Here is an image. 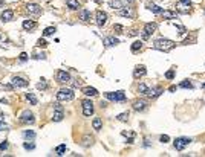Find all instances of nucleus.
Here are the masks:
<instances>
[{"label": "nucleus", "instance_id": "79ce46f5", "mask_svg": "<svg viewBox=\"0 0 205 157\" xmlns=\"http://www.w3.org/2000/svg\"><path fill=\"white\" fill-rule=\"evenodd\" d=\"M159 140H161V142H164V143H165V142H168V140H170V137H168L167 134H162L161 137H159Z\"/></svg>", "mask_w": 205, "mask_h": 157}, {"label": "nucleus", "instance_id": "423d86ee", "mask_svg": "<svg viewBox=\"0 0 205 157\" xmlns=\"http://www.w3.org/2000/svg\"><path fill=\"white\" fill-rule=\"evenodd\" d=\"M190 142H191V139H190V137H177V139L175 140L173 145H175V148L177 149V151H182V149L185 148Z\"/></svg>", "mask_w": 205, "mask_h": 157}, {"label": "nucleus", "instance_id": "e433bc0d", "mask_svg": "<svg viewBox=\"0 0 205 157\" xmlns=\"http://www.w3.org/2000/svg\"><path fill=\"white\" fill-rule=\"evenodd\" d=\"M37 88H40V90H46V88H47V84L45 83V79H42V83L37 84Z\"/></svg>", "mask_w": 205, "mask_h": 157}, {"label": "nucleus", "instance_id": "c03bdc74", "mask_svg": "<svg viewBox=\"0 0 205 157\" xmlns=\"http://www.w3.org/2000/svg\"><path fill=\"white\" fill-rule=\"evenodd\" d=\"M20 61H26V60H28V53H25V52H22V53H20Z\"/></svg>", "mask_w": 205, "mask_h": 157}, {"label": "nucleus", "instance_id": "cd10ccee", "mask_svg": "<svg viewBox=\"0 0 205 157\" xmlns=\"http://www.w3.org/2000/svg\"><path fill=\"white\" fill-rule=\"evenodd\" d=\"M162 15H164V18L172 20V18H176V12L175 11H162Z\"/></svg>", "mask_w": 205, "mask_h": 157}, {"label": "nucleus", "instance_id": "de8ad7c7", "mask_svg": "<svg viewBox=\"0 0 205 157\" xmlns=\"http://www.w3.org/2000/svg\"><path fill=\"white\" fill-rule=\"evenodd\" d=\"M0 6H5V0H0Z\"/></svg>", "mask_w": 205, "mask_h": 157}, {"label": "nucleus", "instance_id": "4468645a", "mask_svg": "<svg viewBox=\"0 0 205 157\" xmlns=\"http://www.w3.org/2000/svg\"><path fill=\"white\" fill-rule=\"evenodd\" d=\"M161 93H162V88L161 87H155V88H147V92L144 95L147 98H158Z\"/></svg>", "mask_w": 205, "mask_h": 157}, {"label": "nucleus", "instance_id": "2f4dec72", "mask_svg": "<svg viewBox=\"0 0 205 157\" xmlns=\"http://www.w3.org/2000/svg\"><path fill=\"white\" fill-rule=\"evenodd\" d=\"M54 32H55V28H54V26H49V28H46V29L43 31V35H45V37H49V35H52Z\"/></svg>", "mask_w": 205, "mask_h": 157}, {"label": "nucleus", "instance_id": "f704fd0d", "mask_svg": "<svg viewBox=\"0 0 205 157\" xmlns=\"http://www.w3.org/2000/svg\"><path fill=\"white\" fill-rule=\"evenodd\" d=\"M181 87L182 88H193V84L190 81H184V83H181Z\"/></svg>", "mask_w": 205, "mask_h": 157}, {"label": "nucleus", "instance_id": "dca6fc26", "mask_svg": "<svg viewBox=\"0 0 205 157\" xmlns=\"http://www.w3.org/2000/svg\"><path fill=\"white\" fill-rule=\"evenodd\" d=\"M117 14L121 15V17H133V12L130 8H126V6H122V8H119L117 11Z\"/></svg>", "mask_w": 205, "mask_h": 157}, {"label": "nucleus", "instance_id": "f03ea898", "mask_svg": "<svg viewBox=\"0 0 205 157\" xmlns=\"http://www.w3.org/2000/svg\"><path fill=\"white\" fill-rule=\"evenodd\" d=\"M74 90H71V88H61V90H58L57 93V99L61 102V101H72L74 99Z\"/></svg>", "mask_w": 205, "mask_h": 157}, {"label": "nucleus", "instance_id": "f3484780", "mask_svg": "<svg viewBox=\"0 0 205 157\" xmlns=\"http://www.w3.org/2000/svg\"><path fill=\"white\" fill-rule=\"evenodd\" d=\"M147 108V104L144 101H135L133 102V110L135 111H144Z\"/></svg>", "mask_w": 205, "mask_h": 157}, {"label": "nucleus", "instance_id": "37998d69", "mask_svg": "<svg viewBox=\"0 0 205 157\" xmlns=\"http://www.w3.org/2000/svg\"><path fill=\"white\" fill-rule=\"evenodd\" d=\"M113 29L117 31L118 34H122V26H121V25H115V26H113Z\"/></svg>", "mask_w": 205, "mask_h": 157}, {"label": "nucleus", "instance_id": "8fccbe9b", "mask_svg": "<svg viewBox=\"0 0 205 157\" xmlns=\"http://www.w3.org/2000/svg\"><path fill=\"white\" fill-rule=\"evenodd\" d=\"M127 2H133V0H127Z\"/></svg>", "mask_w": 205, "mask_h": 157}, {"label": "nucleus", "instance_id": "6ab92c4d", "mask_svg": "<svg viewBox=\"0 0 205 157\" xmlns=\"http://www.w3.org/2000/svg\"><path fill=\"white\" fill-rule=\"evenodd\" d=\"M12 17H14V12H12L11 9H5L2 12V20H3V22H11Z\"/></svg>", "mask_w": 205, "mask_h": 157}, {"label": "nucleus", "instance_id": "7ed1b4c3", "mask_svg": "<svg viewBox=\"0 0 205 157\" xmlns=\"http://www.w3.org/2000/svg\"><path fill=\"white\" fill-rule=\"evenodd\" d=\"M106 98L109 99V101H115V102H122L126 99V93L122 92V90H119V92H109V93H106Z\"/></svg>", "mask_w": 205, "mask_h": 157}, {"label": "nucleus", "instance_id": "4c0bfd02", "mask_svg": "<svg viewBox=\"0 0 205 157\" xmlns=\"http://www.w3.org/2000/svg\"><path fill=\"white\" fill-rule=\"evenodd\" d=\"M3 130H8V125L3 122V116H0V131H3Z\"/></svg>", "mask_w": 205, "mask_h": 157}, {"label": "nucleus", "instance_id": "09e8293b", "mask_svg": "<svg viewBox=\"0 0 205 157\" xmlns=\"http://www.w3.org/2000/svg\"><path fill=\"white\" fill-rule=\"evenodd\" d=\"M202 88H204V90H205V83H204V84H202Z\"/></svg>", "mask_w": 205, "mask_h": 157}, {"label": "nucleus", "instance_id": "20e7f679", "mask_svg": "<svg viewBox=\"0 0 205 157\" xmlns=\"http://www.w3.org/2000/svg\"><path fill=\"white\" fill-rule=\"evenodd\" d=\"M156 28H158V25H156V23H146L144 31H142V40H148L150 35L156 31Z\"/></svg>", "mask_w": 205, "mask_h": 157}, {"label": "nucleus", "instance_id": "49530a36", "mask_svg": "<svg viewBox=\"0 0 205 157\" xmlns=\"http://www.w3.org/2000/svg\"><path fill=\"white\" fill-rule=\"evenodd\" d=\"M3 88H6V90H12V88H14V86H12V84H5Z\"/></svg>", "mask_w": 205, "mask_h": 157}, {"label": "nucleus", "instance_id": "1a4fd4ad", "mask_svg": "<svg viewBox=\"0 0 205 157\" xmlns=\"http://www.w3.org/2000/svg\"><path fill=\"white\" fill-rule=\"evenodd\" d=\"M26 12L29 15H40L42 14V8L37 5V3H28L26 5Z\"/></svg>", "mask_w": 205, "mask_h": 157}, {"label": "nucleus", "instance_id": "f8f14e48", "mask_svg": "<svg viewBox=\"0 0 205 157\" xmlns=\"http://www.w3.org/2000/svg\"><path fill=\"white\" fill-rule=\"evenodd\" d=\"M95 20H97L98 26H104L106 22H107V14L104 11H97V14H95Z\"/></svg>", "mask_w": 205, "mask_h": 157}, {"label": "nucleus", "instance_id": "b1692460", "mask_svg": "<svg viewBox=\"0 0 205 157\" xmlns=\"http://www.w3.org/2000/svg\"><path fill=\"white\" fill-rule=\"evenodd\" d=\"M92 127H93V130L100 131V130L102 128V121H101L100 118H95V119H93V122H92Z\"/></svg>", "mask_w": 205, "mask_h": 157}, {"label": "nucleus", "instance_id": "aec40b11", "mask_svg": "<svg viewBox=\"0 0 205 157\" xmlns=\"http://www.w3.org/2000/svg\"><path fill=\"white\" fill-rule=\"evenodd\" d=\"M83 93L86 95V96H97L98 90H97V88H93V87H84L83 88Z\"/></svg>", "mask_w": 205, "mask_h": 157}, {"label": "nucleus", "instance_id": "58836bf2", "mask_svg": "<svg viewBox=\"0 0 205 157\" xmlns=\"http://www.w3.org/2000/svg\"><path fill=\"white\" fill-rule=\"evenodd\" d=\"M23 148L29 151V149H34V148H35V145H34V143H28V142H25V143H23Z\"/></svg>", "mask_w": 205, "mask_h": 157}, {"label": "nucleus", "instance_id": "c9c22d12", "mask_svg": "<svg viewBox=\"0 0 205 157\" xmlns=\"http://www.w3.org/2000/svg\"><path fill=\"white\" fill-rule=\"evenodd\" d=\"M37 47H46L47 46V43H46V40H43V38H40L38 41H37V44H35Z\"/></svg>", "mask_w": 205, "mask_h": 157}, {"label": "nucleus", "instance_id": "473e14b6", "mask_svg": "<svg viewBox=\"0 0 205 157\" xmlns=\"http://www.w3.org/2000/svg\"><path fill=\"white\" fill-rule=\"evenodd\" d=\"M117 119L121 121V122H126V121L129 119V113H121V114H118V116H117Z\"/></svg>", "mask_w": 205, "mask_h": 157}, {"label": "nucleus", "instance_id": "a18cd8bd", "mask_svg": "<svg viewBox=\"0 0 205 157\" xmlns=\"http://www.w3.org/2000/svg\"><path fill=\"white\" fill-rule=\"evenodd\" d=\"M8 146H9V143L6 142V140H3L2 143H0V149H6V148H8Z\"/></svg>", "mask_w": 205, "mask_h": 157}, {"label": "nucleus", "instance_id": "4be33fe9", "mask_svg": "<svg viewBox=\"0 0 205 157\" xmlns=\"http://www.w3.org/2000/svg\"><path fill=\"white\" fill-rule=\"evenodd\" d=\"M147 8L152 11V12H155V14H162V8H159L158 5H155V3H147Z\"/></svg>", "mask_w": 205, "mask_h": 157}, {"label": "nucleus", "instance_id": "9d476101", "mask_svg": "<svg viewBox=\"0 0 205 157\" xmlns=\"http://www.w3.org/2000/svg\"><path fill=\"white\" fill-rule=\"evenodd\" d=\"M83 114L87 116V118L93 114V102L92 101H89V99L83 101Z\"/></svg>", "mask_w": 205, "mask_h": 157}, {"label": "nucleus", "instance_id": "a878e982", "mask_svg": "<svg viewBox=\"0 0 205 157\" xmlns=\"http://www.w3.org/2000/svg\"><path fill=\"white\" fill-rule=\"evenodd\" d=\"M23 137L26 140H32V139H35V133L32 130H26V131H23Z\"/></svg>", "mask_w": 205, "mask_h": 157}, {"label": "nucleus", "instance_id": "39448f33", "mask_svg": "<svg viewBox=\"0 0 205 157\" xmlns=\"http://www.w3.org/2000/svg\"><path fill=\"white\" fill-rule=\"evenodd\" d=\"M190 6H191V0H179V2L176 3V8L181 14H187L190 11Z\"/></svg>", "mask_w": 205, "mask_h": 157}, {"label": "nucleus", "instance_id": "0eeeda50", "mask_svg": "<svg viewBox=\"0 0 205 157\" xmlns=\"http://www.w3.org/2000/svg\"><path fill=\"white\" fill-rule=\"evenodd\" d=\"M55 76H57V83H60V84H66V83L71 81V75L66 70H57Z\"/></svg>", "mask_w": 205, "mask_h": 157}, {"label": "nucleus", "instance_id": "412c9836", "mask_svg": "<svg viewBox=\"0 0 205 157\" xmlns=\"http://www.w3.org/2000/svg\"><path fill=\"white\" fill-rule=\"evenodd\" d=\"M80 20H83V22H89V20H90V11H89V9H81L80 11Z\"/></svg>", "mask_w": 205, "mask_h": 157}, {"label": "nucleus", "instance_id": "72a5a7b5", "mask_svg": "<svg viewBox=\"0 0 205 157\" xmlns=\"http://www.w3.org/2000/svg\"><path fill=\"white\" fill-rule=\"evenodd\" d=\"M138 92H139V93H142V95H144V93L147 92V86H146L144 83H141V84L138 86Z\"/></svg>", "mask_w": 205, "mask_h": 157}, {"label": "nucleus", "instance_id": "7c9ffc66", "mask_svg": "<svg viewBox=\"0 0 205 157\" xmlns=\"http://www.w3.org/2000/svg\"><path fill=\"white\" fill-rule=\"evenodd\" d=\"M64 151H66V143H61L60 146L55 148V154H57V156H63Z\"/></svg>", "mask_w": 205, "mask_h": 157}, {"label": "nucleus", "instance_id": "6e6552de", "mask_svg": "<svg viewBox=\"0 0 205 157\" xmlns=\"http://www.w3.org/2000/svg\"><path fill=\"white\" fill-rule=\"evenodd\" d=\"M20 122H22V124H34V122H35V118H34L32 111H29V110L23 111L22 116H20Z\"/></svg>", "mask_w": 205, "mask_h": 157}, {"label": "nucleus", "instance_id": "ddd939ff", "mask_svg": "<svg viewBox=\"0 0 205 157\" xmlns=\"http://www.w3.org/2000/svg\"><path fill=\"white\" fill-rule=\"evenodd\" d=\"M11 84L14 86V87H28L29 86V81H26L23 78H20V76H14L11 81Z\"/></svg>", "mask_w": 205, "mask_h": 157}, {"label": "nucleus", "instance_id": "9b49d317", "mask_svg": "<svg viewBox=\"0 0 205 157\" xmlns=\"http://www.w3.org/2000/svg\"><path fill=\"white\" fill-rule=\"evenodd\" d=\"M63 118H64L63 105L55 104V113H54V118H52V121H54V122H60V121H63Z\"/></svg>", "mask_w": 205, "mask_h": 157}, {"label": "nucleus", "instance_id": "bb28decb", "mask_svg": "<svg viewBox=\"0 0 205 157\" xmlns=\"http://www.w3.org/2000/svg\"><path fill=\"white\" fill-rule=\"evenodd\" d=\"M141 49H142V41H139V40L133 41V44H132V52H133V53H136V52L141 50Z\"/></svg>", "mask_w": 205, "mask_h": 157}, {"label": "nucleus", "instance_id": "393cba45", "mask_svg": "<svg viewBox=\"0 0 205 157\" xmlns=\"http://www.w3.org/2000/svg\"><path fill=\"white\" fill-rule=\"evenodd\" d=\"M67 6H69V9H78L80 8V2L78 0H66Z\"/></svg>", "mask_w": 205, "mask_h": 157}, {"label": "nucleus", "instance_id": "2eb2a0df", "mask_svg": "<svg viewBox=\"0 0 205 157\" xmlns=\"http://www.w3.org/2000/svg\"><path fill=\"white\" fill-rule=\"evenodd\" d=\"M119 43V40L118 38H115V37H106L104 40H102V44H104L106 47H112V46H117Z\"/></svg>", "mask_w": 205, "mask_h": 157}, {"label": "nucleus", "instance_id": "a19ab883", "mask_svg": "<svg viewBox=\"0 0 205 157\" xmlns=\"http://www.w3.org/2000/svg\"><path fill=\"white\" fill-rule=\"evenodd\" d=\"M32 58H35V60H46V55H45V53H35Z\"/></svg>", "mask_w": 205, "mask_h": 157}, {"label": "nucleus", "instance_id": "a211bd4d", "mask_svg": "<svg viewBox=\"0 0 205 157\" xmlns=\"http://www.w3.org/2000/svg\"><path fill=\"white\" fill-rule=\"evenodd\" d=\"M146 73H147V70H146L144 66H136L135 67V72H133V76L135 78H139V76H144Z\"/></svg>", "mask_w": 205, "mask_h": 157}, {"label": "nucleus", "instance_id": "3c124183", "mask_svg": "<svg viewBox=\"0 0 205 157\" xmlns=\"http://www.w3.org/2000/svg\"><path fill=\"white\" fill-rule=\"evenodd\" d=\"M0 40H2V35H0Z\"/></svg>", "mask_w": 205, "mask_h": 157}, {"label": "nucleus", "instance_id": "5701e85b", "mask_svg": "<svg viewBox=\"0 0 205 157\" xmlns=\"http://www.w3.org/2000/svg\"><path fill=\"white\" fill-rule=\"evenodd\" d=\"M34 28H35V22H32V20H25V22H23V29L31 31Z\"/></svg>", "mask_w": 205, "mask_h": 157}, {"label": "nucleus", "instance_id": "f257e3e1", "mask_svg": "<svg viewBox=\"0 0 205 157\" xmlns=\"http://www.w3.org/2000/svg\"><path fill=\"white\" fill-rule=\"evenodd\" d=\"M153 47L158 49V50H162V52H168L175 47V41L167 40V38H158V40L153 41Z\"/></svg>", "mask_w": 205, "mask_h": 157}, {"label": "nucleus", "instance_id": "ea45409f", "mask_svg": "<svg viewBox=\"0 0 205 157\" xmlns=\"http://www.w3.org/2000/svg\"><path fill=\"white\" fill-rule=\"evenodd\" d=\"M165 78H167V79H173V78H175V70H168V72L165 73Z\"/></svg>", "mask_w": 205, "mask_h": 157}, {"label": "nucleus", "instance_id": "c85d7f7f", "mask_svg": "<svg viewBox=\"0 0 205 157\" xmlns=\"http://www.w3.org/2000/svg\"><path fill=\"white\" fill-rule=\"evenodd\" d=\"M26 99H28L29 102H31V104L32 105H37V98H35V95H34V93H26Z\"/></svg>", "mask_w": 205, "mask_h": 157}, {"label": "nucleus", "instance_id": "c756f323", "mask_svg": "<svg viewBox=\"0 0 205 157\" xmlns=\"http://www.w3.org/2000/svg\"><path fill=\"white\" fill-rule=\"evenodd\" d=\"M110 8H113V9H119V8H122L121 0H110Z\"/></svg>", "mask_w": 205, "mask_h": 157}]
</instances>
